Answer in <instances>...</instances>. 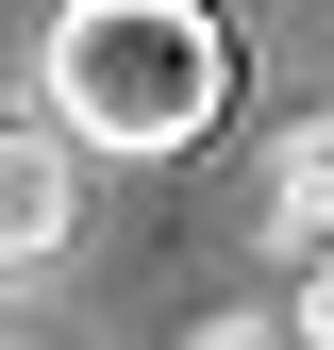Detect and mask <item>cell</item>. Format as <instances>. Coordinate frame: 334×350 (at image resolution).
I'll use <instances>...</instances> for the list:
<instances>
[{
  "instance_id": "1",
  "label": "cell",
  "mask_w": 334,
  "mask_h": 350,
  "mask_svg": "<svg viewBox=\"0 0 334 350\" xmlns=\"http://www.w3.org/2000/svg\"><path fill=\"white\" fill-rule=\"evenodd\" d=\"M34 117H67L84 150H201L234 117V17L218 0H51Z\"/></svg>"
},
{
  "instance_id": "2",
  "label": "cell",
  "mask_w": 334,
  "mask_h": 350,
  "mask_svg": "<svg viewBox=\"0 0 334 350\" xmlns=\"http://www.w3.org/2000/svg\"><path fill=\"white\" fill-rule=\"evenodd\" d=\"M67 234H84V134L67 117H17V134H0V250L51 267Z\"/></svg>"
},
{
  "instance_id": "3",
  "label": "cell",
  "mask_w": 334,
  "mask_h": 350,
  "mask_svg": "<svg viewBox=\"0 0 334 350\" xmlns=\"http://www.w3.org/2000/svg\"><path fill=\"white\" fill-rule=\"evenodd\" d=\"M250 217H268L284 267L334 250V117H284V134H268V200H250Z\"/></svg>"
},
{
  "instance_id": "4",
  "label": "cell",
  "mask_w": 334,
  "mask_h": 350,
  "mask_svg": "<svg viewBox=\"0 0 334 350\" xmlns=\"http://www.w3.org/2000/svg\"><path fill=\"white\" fill-rule=\"evenodd\" d=\"M184 350H301V317H284V300H218Z\"/></svg>"
},
{
  "instance_id": "5",
  "label": "cell",
  "mask_w": 334,
  "mask_h": 350,
  "mask_svg": "<svg viewBox=\"0 0 334 350\" xmlns=\"http://www.w3.org/2000/svg\"><path fill=\"white\" fill-rule=\"evenodd\" d=\"M284 317H301V350H334V250H301V267H284Z\"/></svg>"
}]
</instances>
